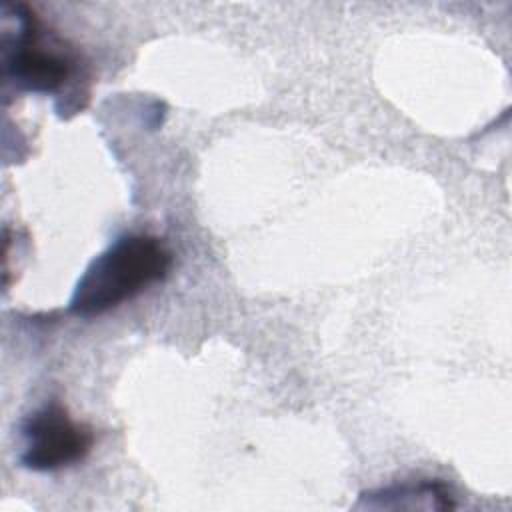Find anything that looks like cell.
<instances>
[{
    "mask_svg": "<svg viewBox=\"0 0 512 512\" xmlns=\"http://www.w3.org/2000/svg\"><path fill=\"white\" fill-rule=\"evenodd\" d=\"M172 268L170 248L150 234H128L98 254L72 292L68 312L94 318L138 296L166 278Z\"/></svg>",
    "mask_w": 512,
    "mask_h": 512,
    "instance_id": "obj_1",
    "label": "cell"
},
{
    "mask_svg": "<svg viewBox=\"0 0 512 512\" xmlns=\"http://www.w3.org/2000/svg\"><path fill=\"white\" fill-rule=\"evenodd\" d=\"M4 14L16 22L4 36V76L18 90L60 94L80 76L78 54L60 38L48 34L28 4H4Z\"/></svg>",
    "mask_w": 512,
    "mask_h": 512,
    "instance_id": "obj_2",
    "label": "cell"
},
{
    "mask_svg": "<svg viewBox=\"0 0 512 512\" xmlns=\"http://www.w3.org/2000/svg\"><path fill=\"white\" fill-rule=\"evenodd\" d=\"M22 466L36 472H54L80 462L94 444V434L86 424L74 422L58 402L44 404L24 418Z\"/></svg>",
    "mask_w": 512,
    "mask_h": 512,
    "instance_id": "obj_3",
    "label": "cell"
},
{
    "mask_svg": "<svg viewBox=\"0 0 512 512\" xmlns=\"http://www.w3.org/2000/svg\"><path fill=\"white\" fill-rule=\"evenodd\" d=\"M360 506L366 508H456L454 496L440 480L418 484H396L380 490H370L360 496Z\"/></svg>",
    "mask_w": 512,
    "mask_h": 512,
    "instance_id": "obj_4",
    "label": "cell"
}]
</instances>
